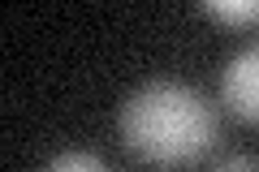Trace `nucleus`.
<instances>
[{"label":"nucleus","instance_id":"1","mask_svg":"<svg viewBox=\"0 0 259 172\" xmlns=\"http://www.w3.org/2000/svg\"><path fill=\"white\" fill-rule=\"evenodd\" d=\"M117 129L121 142L139 159L160 163V168H182L212 151L221 134V117L199 86L177 78H147L125 95L117 112Z\"/></svg>","mask_w":259,"mask_h":172},{"label":"nucleus","instance_id":"2","mask_svg":"<svg viewBox=\"0 0 259 172\" xmlns=\"http://www.w3.org/2000/svg\"><path fill=\"white\" fill-rule=\"evenodd\" d=\"M221 99L238 121H259V39L225 61L221 73Z\"/></svg>","mask_w":259,"mask_h":172},{"label":"nucleus","instance_id":"5","mask_svg":"<svg viewBox=\"0 0 259 172\" xmlns=\"http://www.w3.org/2000/svg\"><path fill=\"white\" fill-rule=\"evenodd\" d=\"M212 172H259V159H255V155H246V151H233V155H225Z\"/></svg>","mask_w":259,"mask_h":172},{"label":"nucleus","instance_id":"4","mask_svg":"<svg viewBox=\"0 0 259 172\" xmlns=\"http://www.w3.org/2000/svg\"><path fill=\"white\" fill-rule=\"evenodd\" d=\"M44 172H112V168L91 151H61L56 159H48Z\"/></svg>","mask_w":259,"mask_h":172},{"label":"nucleus","instance_id":"3","mask_svg":"<svg viewBox=\"0 0 259 172\" xmlns=\"http://www.w3.org/2000/svg\"><path fill=\"white\" fill-rule=\"evenodd\" d=\"M203 13L225 26H250V22H259V0H207Z\"/></svg>","mask_w":259,"mask_h":172}]
</instances>
